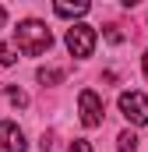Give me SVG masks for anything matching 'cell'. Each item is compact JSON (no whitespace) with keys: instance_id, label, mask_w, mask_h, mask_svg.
<instances>
[{"instance_id":"cell-1","label":"cell","mask_w":148,"mask_h":152,"mask_svg":"<svg viewBox=\"0 0 148 152\" xmlns=\"http://www.w3.org/2000/svg\"><path fill=\"white\" fill-rule=\"evenodd\" d=\"M14 46L25 53V57H39V53H46L49 46H53V32L36 21V18H28V21H21L18 28H14Z\"/></svg>"},{"instance_id":"cell-14","label":"cell","mask_w":148,"mask_h":152,"mask_svg":"<svg viewBox=\"0 0 148 152\" xmlns=\"http://www.w3.org/2000/svg\"><path fill=\"white\" fill-rule=\"evenodd\" d=\"M120 4H123V7H134V4H141V0H120Z\"/></svg>"},{"instance_id":"cell-9","label":"cell","mask_w":148,"mask_h":152,"mask_svg":"<svg viewBox=\"0 0 148 152\" xmlns=\"http://www.w3.org/2000/svg\"><path fill=\"white\" fill-rule=\"evenodd\" d=\"M4 92H7V99H11V103H14V106H28V96H25V92H21V88H14V85H7V88H4Z\"/></svg>"},{"instance_id":"cell-7","label":"cell","mask_w":148,"mask_h":152,"mask_svg":"<svg viewBox=\"0 0 148 152\" xmlns=\"http://www.w3.org/2000/svg\"><path fill=\"white\" fill-rule=\"evenodd\" d=\"M39 81H42V85H57V81H64V67H39Z\"/></svg>"},{"instance_id":"cell-5","label":"cell","mask_w":148,"mask_h":152,"mask_svg":"<svg viewBox=\"0 0 148 152\" xmlns=\"http://www.w3.org/2000/svg\"><path fill=\"white\" fill-rule=\"evenodd\" d=\"M0 149L4 152H25V134L14 120H0Z\"/></svg>"},{"instance_id":"cell-11","label":"cell","mask_w":148,"mask_h":152,"mask_svg":"<svg viewBox=\"0 0 148 152\" xmlns=\"http://www.w3.org/2000/svg\"><path fill=\"white\" fill-rule=\"evenodd\" d=\"M102 32H106V39H110V42H123V32H116V25H106Z\"/></svg>"},{"instance_id":"cell-15","label":"cell","mask_w":148,"mask_h":152,"mask_svg":"<svg viewBox=\"0 0 148 152\" xmlns=\"http://www.w3.org/2000/svg\"><path fill=\"white\" fill-rule=\"evenodd\" d=\"M4 21H7V11H4V7H0V28H4Z\"/></svg>"},{"instance_id":"cell-3","label":"cell","mask_w":148,"mask_h":152,"mask_svg":"<svg viewBox=\"0 0 148 152\" xmlns=\"http://www.w3.org/2000/svg\"><path fill=\"white\" fill-rule=\"evenodd\" d=\"M120 113L127 117L131 124H148V96L141 92H120Z\"/></svg>"},{"instance_id":"cell-13","label":"cell","mask_w":148,"mask_h":152,"mask_svg":"<svg viewBox=\"0 0 148 152\" xmlns=\"http://www.w3.org/2000/svg\"><path fill=\"white\" fill-rule=\"evenodd\" d=\"M141 64H145V78H148V50H145V57H141Z\"/></svg>"},{"instance_id":"cell-2","label":"cell","mask_w":148,"mask_h":152,"mask_svg":"<svg viewBox=\"0 0 148 152\" xmlns=\"http://www.w3.org/2000/svg\"><path fill=\"white\" fill-rule=\"evenodd\" d=\"M64 42H67V50H71L74 57H88L95 50V28L92 25H71L67 36H64Z\"/></svg>"},{"instance_id":"cell-4","label":"cell","mask_w":148,"mask_h":152,"mask_svg":"<svg viewBox=\"0 0 148 152\" xmlns=\"http://www.w3.org/2000/svg\"><path fill=\"white\" fill-rule=\"evenodd\" d=\"M78 106H81V124H85V127H99V124H102V99H99L92 88H85V92L78 96Z\"/></svg>"},{"instance_id":"cell-8","label":"cell","mask_w":148,"mask_h":152,"mask_svg":"<svg viewBox=\"0 0 148 152\" xmlns=\"http://www.w3.org/2000/svg\"><path fill=\"white\" fill-rule=\"evenodd\" d=\"M116 149H120V152H134V149H138V134H134V131H120Z\"/></svg>"},{"instance_id":"cell-10","label":"cell","mask_w":148,"mask_h":152,"mask_svg":"<svg viewBox=\"0 0 148 152\" xmlns=\"http://www.w3.org/2000/svg\"><path fill=\"white\" fill-rule=\"evenodd\" d=\"M11 64H14V50L0 42V67H11Z\"/></svg>"},{"instance_id":"cell-6","label":"cell","mask_w":148,"mask_h":152,"mask_svg":"<svg viewBox=\"0 0 148 152\" xmlns=\"http://www.w3.org/2000/svg\"><path fill=\"white\" fill-rule=\"evenodd\" d=\"M92 7V0H53V11L60 14V18H78V14H85Z\"/></svg>"},{"instance_id":"cell-12","label":"cell","mask_w":148,"mask_h":152,"mask_svg":"<svg viewBox=\"0 0 148 152\" xmlns=\"http://www.w3.org/2000/svg\"><path fill=\"white\" fill-rule=\"evenodd\" d=\"M67 152H92V145H88L85 138H74V145H71Z\"/></svg>"}]
</instances>
